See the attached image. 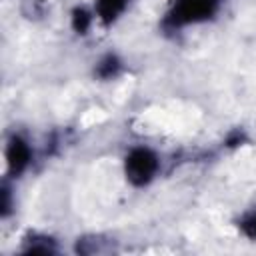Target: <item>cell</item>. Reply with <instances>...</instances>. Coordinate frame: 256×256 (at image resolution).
<instances>
[{
	"mask_svg": "<svg viewBox=\"0 0 256 256\" xmlns=\"http://www.w3.org/2000/svg\"><path fill=\"white\" fill-rule=\"evenodd\" d=\"M126 170H128L130 180L142 184V182L150 180V176L154 174V170H156V158L148 150H134L130 154V158H128Z\"/></svg>",
	"mask_w": 256,
	"mask_h": 256,
	"instance_id": "6da1fadb",
	"label": "cell"
},
{
	"mask_svg": "<svg viewBox=\"0 0 256 256\" xmlns=\"http://www.w3.org/2000/svg\"><path fill=\"white\" fill-rule=\"evenodd\" d=\"M216 0H180L176 6V22H196L212 14Z\"/></svg>",
	"mask_w": 256,
	"mask_h": 256,
	"instance_id": "7a4b0ae2",
	"label": "cell"
},
{
	"mask_svg": "<svg viewBox=\"0 0 256 256\" xmlns=\"http://www.w3.org/2000/svg\"><path fill=\"white\" fill-rule=\"evenodd\" d=\"M8 162H10V166L12 168H16V170H20L24 164H26V160H28V150H26V146L20 142V140H14L12 142V146H10V150H8Z\"/></svg>",
	"mask_w": 256,
	"mask_h": 256,
	"instance_id": "3957f363",
	"label": "cell"
},
{
	"mask_svg": "<svg viewBox=\"0 0 256 256\" xmlns=\"http://www.w3.org/2000/svg\"><path fill=\"white\" fill-rule=\"evenodd\" d=\"M124 0H100V6H102V12L104 14H114L120 6H122Z\"/></svg>",
	"mask_w": 256,
	"mask_h": 256,
	"instance_id": "277c9868",
	"label": "cell"
}]
</instances>
